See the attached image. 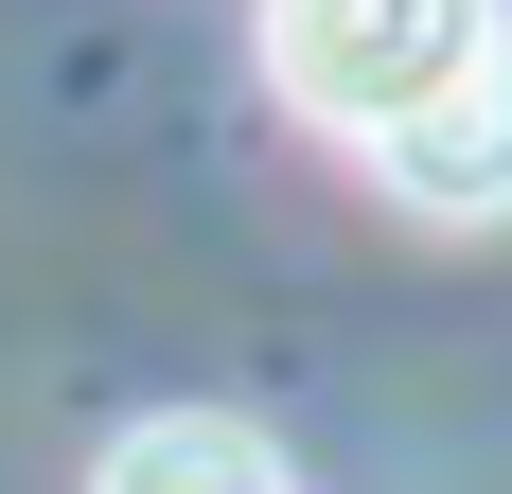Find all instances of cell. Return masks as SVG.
Returning a JSON list of instances; mask_svg holds the SVG:
<instances>
[{"instance_id":"cell-1","label":"cell","mask_w":512,"mask_h":494,"mask_svg":"<svg viewBox=\"0 0 512 494\" xmlns=\"http://www.w3.org/2000/svg\"><path fill=\"white\" fill-rule=\"evenodd\" d=\"M512 53V0H265V89L336 142H407L424 106H460Z\"/></svg>"},{"instance_id":"cell-2","label":"cell","mask_w":512,"mask_h":494,"mask_svg":"<svg viewBox=\"0 0 512 494\" xmlns=\"http://www.w3.org/2000/svg\"><path fill=\"white\" fill-rule=\"evenodd\" d=\"M371 177L407 212H442V230H477V212H512V53L477 71L460 106H424L407 142H371Z\"/></svg>"},{"instance_id":"cell-3","label":"cell","mask_w":512,"mask_h":494,"mask_svg":"<svg viewBox=\"0 0 512 494\" xmlns=\"http://www.w3.org/2000/svg\"><path fill=\"white\" fill-rule=\"evenodd\" d=\"M89 494H283V442H265V424H230V406H159V424H124V442H106Z\"/></svg>"}]
</instances>
